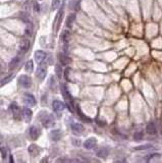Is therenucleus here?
<instances>
[{"label":"nucleus","instance_id":"f257e3e1","mask_svg":"<svg viewBox=\"0 0 162 163\" xmlns=\"http://www.w3.org/2000/svg\"><path fill=\"white\" fill-rule=\"evenodd\" d=\"M60 90H61V94H62L63 98L65 99V101H67L66 106L69 107L70 111H72V108H71V106H72V96L70 95V93H69V89H67L66 85H64V84H61Z\"/></svg>","mask_w":162,"mask_h":163},{"label":"nucleus","instance_id":"f03ea898","mask_svg":"<svg viewBox=\"0 0 162 163\" xmlns=\"http://www.w3.org/2000/svg\"><path fill=\"white\" fill-rule=\"evenodd\" d=\"M63 9H64V7L62 6L59 9L58 13L56 14V18L54 20V23H53V31H54V33H57L59 30V27H60L61 21H62V18H63Z\"/></svg>","mask_w":162,"mask_h":163},{"label":"nucleus","instance_id":"7ed1b4c3","mask_svg":"<svg viewBox=\"0 0 162 163\" xmlns=\"http://www.w3.org/2000/svg\"><path fill=\"white\" fill-rule=\"evenodd\" d=\"M47 74V68H46V64L45 63H40L39 66H38L37 70H36V76H37V78L39 79L40 81H43L44 79H45Z\"/></svg>","mask_w":162,"mask_h":163},{"label":"nucleus","instance_id":"20e7f679","mask_svg":"<svg viewBox=\"0 0 162 163\" xmlns=\"http://www.w3.org/2000/svg\"><path fill=\"white\" fill-rule=\"evenodd\" d=\"M54 117H53L52 114H47L42 118V123H43L44 128H50L54 125Z\"/></svg>","mask_w":162,"mask_h":163},{"label":"nucleus","instance_id":"39448f33","mask_svg":"<svg viewBox=\"0 0 162 163\" xmlns=\"http://www.w3.org/2000/svg\"><path fill=\"white\" fill-rule=\"evenodd\" d=\"M18 83H20V85L22 86V87L25 88V89H28V88H30L32 86V80L31 78H30L29 76H21L20 78H18Z\"/></svg>","mask_w":162,"mask_h":163},{"label":"nucleus","instance_id":"423d86ee","mask_svg":"<svg viewBox=\"0 0 162 163\" xmlns=\"http://www.w3.org/2000/svg\"><path fill=\"white\" fill-rule=\"evenodd\" d=\"M10 108H11L12 114H13L14 118H16V120H20V119L23 117V114H21L20 107L18 106V104H16V103H12V104L10 105Z\"/></svg>","mask_w":162,"mask_h":163},{"label":"nucleus","instance_id":"0eeeda50","mask_svg":"<svg viewBox=\"0 0 162 163\" xmlns=\"http://www.w3.org/2000/svg\"><path fill=\"white\" fill-rule=\"evenodd\" d=\"M23 101H25V103L28 106H35L36 103H37L35 97L33 95H31V94H25L23 95Z\"/></svg>","mask_w":162,"mask_h":163},{"label":"nucleus","instance_id":"6e6552de","mask_svg":"<svg viewBox=\"0 0 162 163\" xmlns=\"http://www.w3.org/2000/svg\"><path fill=\"white\" fill-rule=\"evenodd\" d=\"M47 57V54L44 51L42 50H38L35 52V60L38 62V63H42V62H44V60L46 59Z\"/></svg>","mask_w":162,"mask_h":163},{"label":"nucleus","instance_id":"1a4fd4ad","mask_svg":"<svg viewBox=\"0 0 162 163\" xmlns=\"http://www.w3.org/2000/svg\"><path fill=\"white\" fill-rule=\"evenodd\" d=\"M40 135H41V132L37 126H32L30 128V137L32 138V140H37L40 137Z\"/></svg>","mask_w":162,"mask_h":163},{"label":"nucleus","instance_id":"9d476101","mask_svg":"<svg viewBox=\"0 0 162 163\" xmlns=\"http://www.w3.org/2000/svg\"><path fill=\"white\" fill-rule=\"evenodd\" d=\"M62 138V133H61L60 130H54L52 132H50V139L52 141H59L60 139Z\"/></svg>","mask_w":162,"mask_h":163},{"label":"nucleus","instance_id":"9b49d317","mask_svg":"<svg viewBox=\"0 0 162 163\" xmlns=\"http://www.w3.org/2000/svg\"><path fill=\"white\" fill-rule=\"evenodd\" d=\"M52 107H53V109H54V111L60 112V111H62L63 109H64L65 105L61 101H59V100H54L52 103Z\"/></svg>","mask_w":162,"mask_h":163},{"label":"nucleus","instance_id":"f8f14e48","mask_svg":"<svg viewBox=\"0 0 162 163\" xmlns=\"http://www.w3.org/2000/svg\"><path fill=\"white\" fill-rule=\"evenodd\" d=\"M58 58H59L60 63L62 64V65H64V66H67V65H69V64L71 63V59H70L69 56H66L65 54H62V53L58 54Z\"/></svg>","mask_w":162,"mask_h":163},{"label":"nucleus","instance_id":"ddd939ff","mask_svg":"<svg viewBox=\"0 0 162 163\" xmlns=\"http://www.w3.org/2000/svg\"><path fill=\"white\" fill-rule=\"evenodd\" d=\"M97 145V140L95 138H90L88 140H86V142L84 143V147L86 149H93Z\"/></svg>","mask_w":162,"mask_h":163},{"label":"nucleus","instance_id":"4468645a","mask_svg":"<svg viewBox=\"0 0 162 163\" xmlns=\"http://www.w3.org/2000/svg\"><path fill=\"white\" fill-rule=\"evenodd\" d=\"M23 118L25 119V122H30L32 120V115H33V113H32V110L29 108H23Z\"/></svg>","mask_w":162,"mask_h":163},{"label":"nucleus","instance_id":"2eb2a0df","mask_svg":"<svg viewBox=\"0 0 162 163\" xmlns=\"http://www.w3.org/2000/svg\"><path fill=\"white\" fill-rule=\"evenodd\" d=\"M71 130H74V133H76V134H82V133L84 132L85 128H84V126H83V124L74 122V123H71Z\"/></svg>","mask_w":162,"mask_h":163},{"label":"nucleus","instance_id":"dca6fc26","mask_svg":"<svg viewBox=\"0 0 162 163\" xmlns=\"http://www.w3.org/2000/svg\"><path fill=\"white\" fill-rule=\"evenodd\" d=\"M30 48V41L28 39H23L20 43V49L23 52H27Z\"/></svg>","mask_w":162,"mask_h":163},{"label":"nucleus","instance_id":"f3484780","mask_svg":"<svg viewBox=\"0 0 162 163\" xmlns=\"http://www.w3.org/2000/svg\"><path fill=\"white\" fill-rule=\"evenodd\" d=\"M96 154H97L98 157L106 158L108 156V154H109V149H107V148H100L99 150H97Z\"/></svg>","mask_w":162,"mask_h":163},{"label":"nucleus","instance_id":"a211bd4d","mask_svg":"<svg viewBox=\"0 0 162 163\" xmlns=\"http://www.w3.org/2000/svg\"><path fill=\"white\" fill-rule=\"evenodd\" d=\"M29 153L31 154L33 157H36L38 154L40 153V148L37 145H31L29 147Z\"/></svg>","mask_w":162,"mask_h":163},{"label":"nucleus","instance_id":"6ab92c4d","mask_svg":"<svg viewBox=\"0 0 162 163\" xmlns=\"http://www.w3.org/2000/svg\"><path fill=\"white\" fill-rule=\"evenodd\" d=\"M146 130H147V133H148L149 135H156V133H157L156 126H155V124L152 123V122H150V123L147 124Z\"/></svg>","mask_w":162,"mask_h":163},{"label":"nucleus","instance_id":"aec40b11","mask_svg":"<svg viewBox=\"0 0 162 163\" xmlns=\"http://www.w3.org/2000/svg\"><path fill=\"white\" fill-rule=\"evenodd\" d=\"M70 38H71V35H70V33L69 31H63L62 35H61V41H62L63 43H65V44H67V43L70 41Z\"/></svg>","mask_w":162,"mask_h":163},{"label":"nucleus","instance_id":"412c9836","mask_svg":"<svg viewBox=\"0 0 162 163\" xmlns=\"http://www.w3.org/2000/svg\"><path fill=\"white\" fill-rule=\"evenodd\" d=\"M74 21H76V14L74 13H71V14H69V16H67V18H66V26H67V28H72V25H74Z\"/></svg>","mask_w":162,"mask_h":163},{"label":"nucleus","instance_id":"4be33fe9","mask_svg":"<svg viewBox=\"0 0 162 163\" xmlns=\"http://www.w3.org/2000/svg\"><path fill=\"white\" fill-rule=\"evenodd\" d=\"M25 70H27L28 72H32L34 69V62L33 60H29L25 63Z\"/></svg>","mask_w":162,"mask_h":163},{"label":"nucleus","instance_id":"5701e85b","mask_svg":"<svg viewBox=\"0 0 162 163\" xmlns=\"http://www.w3.org/2000/svg\"><path fill=\"white\" fill-rule=\"evenodd\" d=\"M13 77H14L13 74H9V76L6 77L5 79H3V80L1 81V83H0V87H2V86H4V85H6L7 83H9V82L13 79Z\"/></svg>","mask_w":162,"mask_h":163},{"label":"nucleus","instance_id":"b1692460","mask_svg":"<svg viewBox=\"0 0 162 163\" xmlns=\"http://www.w3.org/2000/svg\"><path fill=\"white\" fill-rule=\"evenodd\" d=\"M143 138H144L143 132H136L135 134H134V140L135 141H141V140H143Z\"/></svg>","mask_w":162,"mask_h":163},{"label":"nucleus","instance_id":"393cba45","mask_svg":"<svg viewBox=\"0 0 162 163\" xmlns=\"http://www.w3.org/2000/svg\"><path fill=\"white\" fill-rule=\"evenodd\" d=\"M18 61H20V58H18V57H14V58L11 60V62L9 63V68H10V69H13V68L16 67V65H18Z\"/></svg>","mask_w":162,"mask_h":163},{"label":"nucleus","instance_id":"a878e982","mask_svg":"<svg viewBox=\"0 0 162 163\" xmlns=\"http://www.w3.org/2000/svg\"><path fill=\"white\" fill-rule=\"evenodd\" d=\"M25 33L27 34L28 36H32V34H33V26H32L31 23L27 25V27H25Z\"/></svg>","mask_w":162,"mask_h":163},{"label":"nucleus","instance_id":"bb28decb","mask_svg":"<svg viewBox=\"0 0 162 163\" xmlns=\"http://www.w3.org/2000/svg\"><path fill=\"white\" fill-rule=\"evenodd\" d=\"M60 5V0H52V4H51V8L52 10H56Z\"/></svg>","mask_w":162,"mask_h":163},{"label":"nucleus","instance_id":"cd10ccee","mask_svg":"<svg viewBox=\"0 0 162 163\" xmlns=\"http://www.w3.org/2000/svg\"><path fill=\"white\" fill-rule=\"evenodd\" d=\"M151 148H153L152 145H150V144H146V145L139 146V147H137L136 149L137 150H146V149H151Z\"/></svg>","mask_w":162,"mask_h":163},{"label":"nucleus","instance_id":"c85d7f7f","mask_svg":"<svg viewBox=\"0 0 162 163\" xmlns=\"http://www.w3.org/2000/svg\"><path fill=\"white\" fill-rule=\"evenodd\" d=\"M78 112H79V114H80V117L82 119H84L85 121H91V118H89V117H87L86 115L84 114V113H82L81 112V110H80V108H78Z\"/></svg>","mask_w":162,"mask_h":163},{"label":"nucleus","instance_id":"c756f323","mask_svg":"<svg viewBox=\"0 0 162 163\" xmlns=\"http://www.w3.org/2000/svg\"><path fill=\"white\" fill-rule=\"evenodd\" d=\"M0 152H1V154H2V158L5 159L6 156H7V149L4 147H0Z\"/></svg>","mask_w":162,"mask_h":163},{"label":"nucleus","instance_id":"7c9ffc66","mask_svg":"<svg viewBox=\"0 0 162 163\" xmlns=\"http://www.w3.org/2000/svg\"><path fill=\"white\" fill-rule=\"evenodd\" d=\"M55 72H56V74L58 78H60L61 74H62V70H61V67L59 65H57L56 67H55Z\"/></svg>","mask_w":162,"mask_h":163},{"label":"nucleus","instance_id":"2f4dec72","mask_svg":"<svg viewBox=\"0 0 162 163\" xmlns=\"http://www.w3.org/2000/svg\"><path fill=\"white\" fill-rule=\"evenodd\" d=\"M33 7H34V9H35V11H37V12L40 10L39 5H38V3L36 1H33Z\"/></svg>","mask_w":162,"mask_h":163},{"label":"nucleus","instance_id":"473e14b6","mask_svg":"<svg viewBox=\"0 0 162 163\" xmlns=\"http://www.w3.org/2000/svg\"><path fill=\"white\" fill-rule=\"evenodd\" d=\"M2 141H3V138H2V136L0 135V144L2 143Z\"/></svg>","mask_w":162,"mask_h":163}]
</instances>
